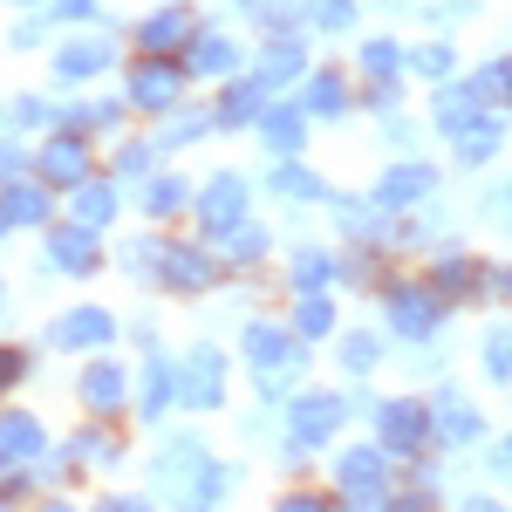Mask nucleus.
Returning a JSON list of instances; mask_svg holds the SVG:
<instances>
[{"instance_id": "1", "label": "nucleus", "mask_w": 512, "mask_h": 512, "mask_svg": "<svg viewBox=\"0 0 512 512\" xmlns=\"http://www.w3.org/2000/svg\"><path fill=\"white\" fill-rule=\"evenodd\" d=\"M342 417H349V396H294V417H287V458H308V444L335 437Z\"/></svg>"}, {"instance_id": "2", "label": "nucleus", "mask_w": 512, "mask_h": 512, "mask_svg": "<svg viewBox=\"0 0 512 512\" xmlns=\"http://www.w3.org/2000/svg\"><path fill=\"white\" fill-rule=\"evenodd\" d=\"M178 396L198 403V410H212V403L226 396V362H219V349H192V355H185V369H178Z\"/></svg>"}, {"instance_id": "3", "label": "nucleus", "mask_w": 512, "mask_h": 512, "mask_svg": "<svg viewBox=\"0 0 512 512\" xmlns=\"http://www.w3.org/2000/svg\"><path fill=\"white\" fill-rule=\"evenodd\" d=\"M178 82H185V69L164 62V55H151V62L130 69V103H137V110H164V103L178 96Z\"/></svg>"}, {"instance_id": "4", "label": "nucleus", "mask_w": 512, "mask_h": 512, "mask_svg": "<svg viewBox=\"0 0 512 512\" xmlns=\"http://www.w3.org/2000/svg\"><path fill=\"white\" fill-rule=\"evenodd\" d=\"M390 321L410 335V342H431L437 335V301L424 294V287H396L390 294Z\"/></svg>"}, {"instance_id": "5", "label": "nucleus", "mask_w": 512, "mask_h": 512, "mask_svg": "<svg viewBox=\"0 0 512 512\" xmlns=\"http://www.w3.org/2000/svg\"><path fill=\"white\" fill-rule=\"evenodd\" d=\"M110 335H117V321L103 315V308H76V315L55 321V342H62V349H103Z\"/></svg>"}, {"instance_id": "6", "label": "nucleus", "mask_w": 512, "mask_h": 512, "mask_svg": "<svg viewBox=\"0 0 512 512\" xmlns=\"http://www.w3.org/2000/svg\"><path fill=\"white\" fill-rule=\"evenodd\" d=\"M110 41H69V48H55V76L62 82H89L96 69H110Z\"/></svg>"}, {"instance_id": "7", "label": "nucleus", "mask_w": 512, "mask_h": 512, "mask_svg": "<svg viewBox=\"0 0 512 512\" xmlns=\"http://www.w3.org/2000/svg\"><path fill=\"white\" fill-rule=\"evenodd\" d=\"M198 212H205L212 226H233L239 212H246V185H239L233 171H219V178L205 185V198H198Z\"/></svg>"}, {"instance_id": "8", "label": "nucleus", "mask_w": 512, "mask_h": 512, "mask_svg": "<svg viewBox=\"0 0 512 512\" xmlns=\"http://www.w3.org/2000/svg\"><path fill=\"white\" fill-rule=\"evenodd\" d=\"M41 171H48V185H69V192H76L82 178H89V151H82L76 137H62V144L41 151Z\"/></svg>"}, {"instance_id": "9", "label": "nucleus", "mask_w": 512, "mask_h": 512, "mask_svg": "<svg viewBox=\"0 0 512 512\" xmlns=\"http://www.w3.org/2000/svg\"><path fill=\"white\" fill-rule=\"evenodd\" d=\"M417 444H424V410L417 403H390L383 410V451H403L410 458Z\"/></svg>"}, {"instance_id": "10", "label": "nucleus", "mask_w": 512, "mask_h": 512, "mask_svg": "<svg viewBox=\"0 0 512 512\" xmlns=\"http://www.w3.org/2000/svg\"><path fill=\"white\" fill-rule=\"evenodd\" d=\"M198 465H205V444L198 437H178V444H164V458H158V485H192L198 478Z\"/></svg>"}, {"instance_id": "11", "label": "nucleus", "mask_w": 512, "mask_h": 512, "mask_svg": "<svg viewBox=\"0 0 512 512\" xmlns=\"http://www.w3.org/2000/svg\"><path fill=\"white\" fill-rule=\"evenodd\" d=\"M342 492L383 499V458H376V451H349V458H342Z\"/></svg>"}, {"instance_id": "12", "label": "nucleus", "mask_w": 512, "mask_h": 512, "mask_svg": "<svg viewBox=\"0 0 512 512\" xmlns=\"http://www.w3.org/2000/svg\"><path fill=\"white\" fill-rule=\"evenodd\" d=\"M41 451V424L35 417H0V465H21Z\"/></svg>"}, {"instance_id": "13", "label": "nucleus", "mask_w": 512, "mask_h": 512, "mask_svg": "<svg viewBox=\"0 0 512 512\" xmlns=\"http://www.w3.org/2000/svg\"><path fill=\"white\" fill-rule=\"evenodd\" d=\"M424 192H431V171L424 164H396L390 178H383V192H376V205H417Z\"/></svg>"}, {"instance_id": "14", "label": "nucleus", "mask_w": 512, "mask_h": 512, "mask_svg": "<svg viewBox=\"0 0 512 512\" xmlns=\"http://www.w3.org/2000/svg\"><path fill=\"white\" fill-rule=\"evenodd\" d=\"M0 212H7L14 226H41V219H48V192L14 178V185H7V198H0Z\"/></svg>"}, {"instance_id": "15", "label": "nucleus", "mask_w": 512, "mask_h": 512, "mask_svg": "<svg viewBox=\"0 0 512 512\" xmlns=\"http://www.w3.org/2000/svg\"><path fill=\"white\" fill-rule=\"evenodd\" d=\"M110 212H117V192L96 185V178H82V185H76V226L96 233V226H110Z\"/></svg>"}, {"instance_id": "16", "label": "nucleus", "mask_w": 512, "mask_h": 512, "mask_svg": "<svg viewBox=\"0 0 512 512\" xmlns=\"http://www.w3.org/2000/svg\"><path fill=\"white\" fill-rule=\"evenodd\" d=\"M246 355H253L260 369H280V362H301V355H294V342H287L280 328H267V321H260V328H246Z\"/></svg>"}, {"instance_id": "17", "label": "nucleus", "mask_w": 512, "mask_h": 512, "mask_svg": "<svg viewBox=\"0 0 512 512\" xmlns=\"http://www.w3.org/2000/svg\"><path fill=\"white\" fill-rule=\"evenodd\" d=\"M301 69H308L301 41H274V48H267V62H260V89H274V82H294Z\"/></svg>"}, {"instance_id": "18", "label": "nucleus", "mask_w": 512, "mask_h": 512, "mask_svg": "<svg viewBox=\"0 0 512 512\" xmlns=\"http://www.w3.org/2000/svg\"><path fill=\"white\" fill-rule=\"evenodd\" d=\"M301 137H308L301 103H280V110H267V144H274V151H301Z\"/></svg>"}, {"instance_id": "19", "label": "nucleus", "mask_w": 512, "mask_h": 512, "mask_svg": "<svg viewBox=\"0 0 512 512\" xmlns=\"http://www.w3.org/2000/svg\"><path fill=\"white\" fill-rule=\"evenodd\" d=\"M451 144H458V164H485V158H492V144H499V123H492V117H472L458 137H451Z\"/></svg>"}, {"instance_id": "20", "label": "nucleus", "mask_w": 512, "mask_h": 512, "mask_svg": "<svg viewBox=\"0 0 512 512\" xmlns=\"http://www.w3.org/2000/svg\"><path fill=\"white\" fill-rule=\"evenodd\" d=\"M233 69V41L226 35H198L192 41V76H226Z\"/></svg>"}, {"instance_id": "21", "label": "nucleus", "mask_w": 512, "mask_h": 512, "mask_svg": "<svg viewBox=\"0 0 512 512\" xmlns=\"http://www.w3.org/2000/svg\"><path fill=\"white\" fill-rule=\"evenodd\" d=\"M82 396H89V410H117L123 403V376L110 369V362H96V369L82 376Z\"/></svg>"}, {"instance_id": "22", "label": "nucleus", "mask_w": 512, "mask_h": 512, "mask_svg": "<svg viewBox=\"0 0 512 512\" xmlns=\"http://www.w3.org/2000/svg\"><path fill=\"white\" fill-rule=\"evenodd\" d=\"M219 253H226V260H260V253H267V233H260V226H219Z\"/></svg>"}, {"instance_id": "23", "label": "nucleus", "mask_w": 512, "mask_h": 512, "mask_svg": "<svg viewBox=\"0 0 512 512\" xmlns=\"http://www.w3.org/2000/svg\"><path fill=\"white\" fill-rule=\"evenodd\" d=\"M437 431L458 437V444H472V437H478V410H472V403H458V396H444V403H437Z\"/></svg>"}, {"instance_id": "24", "label": "nucleus", "mask_w": 512, "mask_h": 512, "mask_svg": "<svg viewBox=\"0 0 512 512\" xmlns=\"http://www.w3.org/2000/svg\"><path fill=\"white\" fill-rule=\"evenodd\" d=\"M185 35H192V14H178V7L137 28V41H144V48H171V41H185Z\"/></svg>"}, {"instance_id": "25", "label": "nucleus", "mask_w": 512, "mask_h": 512, "mask_svg": "<svg viewBox=\"0 0 512 512\" xmlns=\"http://www.w3.org/2000/svg\"><path fill=\"white\" fill-rule=\"evenodd\" d=\"M96 260V239H89V226H69V233H55V267H89Z\"/></svg>"}, {"instance_id": "26", "label": "nucleus", "mask_w": 512, "mask_h": 512, "mask_svg": "<svg viewBox=\"0 0 512 512\" xmlns=\"http://www.w3.org/2000/svg\"><path fill=\"white\" fill-rule=\"evenodd\" d=\"M164 280L171 287H205L212 267H205V253H164Z\"/></svg>"}, {"instance_id": "27", "label": "nucleus", "mask_w": 512, "mask_h": 512, "mask_svg": "<svg viewBox=\"0 0 512 512\" xmlns=\"http://www.w3.org/2000/svg\"><path fill=\"white\" fill-rule=\"evenodd\" d=\"M171 383H178V376H171L164 362H151V369H144V396H137V410H144V417H158L164 403H171Z\"/></svg>"}, {"instance_id": "28", "label": "nucleus", "mask_w": 512, "mask_h": 512, "mask_svg": "<svg viewBox=\"0 0 512 512\" xmlns=\"http://www.w3.org/2000/svg\"><path fill=\"white\" fill-rule=\"evenodd\" d=\"M274 192L280 198H321V185H315V171H308V164H280V171H274Z\"/></svg>"}, {"instance_id": "29", "label": "nucleus", "mask_w": 512, "mask_h": 512, "mask_svg": "<svg viewBox=\"0 0 512 512\" xmlns=\"http://www.w3.org/2000/svg\"><path fill=\"white\" fill-rule=\"evenodd\" d=\"M328 274H335V267H328V253H308V246L294 253V280H301L308 294H321V287H328Z\"/></svg>"}, {"instance_id": "30", "label": "nucleus", "mask_w": 512, "mask_h": 512, "mask_svg": "<svg viewBox=\"0 0 512 512\" xmlns=\"http://www.w3.org/2000/svg\"><path fill=\"white\" fill-rule=\"evenodd\" d=\"M485 369H492V383L512 376V328H492V335H485Z\"/></svg>"}, {"instance_id": "31", "label": "nucleus", "mask_w": 512, "mask_h": 512, "mask_svg": "<svg viewBox=\"0 0 512 512\" xmlns=\"http://www.w3.org/2000/svg\"><path fill=\"white\" fill-rule=\"evenodd\" d=\"M294 328H301V335H328V328H335V308H328L321 294H308V301L294 308Z\"/></svg>"}, {"instance_id": "32", "label": "nucleus", "mask_w": 512, "mask_h": 512, "mask_svg": "<svg viewBox=\"0 0 512 512\" xmlns=\"http://www.w3.org/2000/svg\"><path fill=\"white\" fill-rule=\"evenodd\" d=\"M396 62H403V48H396V41H369V48H362V69H369L376 82H390Z\"/></svg>"}, {"instance_id": "33", "label": "nucleus", "mask_w": 512, "mask_h": 512, "mask_svg": "<svg viewBox=\"0 0 512 512\" xmlns=\"http://www.w3.org/2000/svg\"><path fill=\"white\" fill-rule=\"evenodd\" d=\"M342 103H349V89H342L335 76H315V82H308V110H321V117H335Z\"/></svg>"}, {"instance_id": "34", "label": "nucleus", "mask_w": 512, "mask_h": 512, "mask_svg": "<svg viewBox=\"0 0 512 512\" xmlns=\"http://www.w3.org/2000/svg\"><path fill=\"white\" fill-rule=\"evenodd\" d=\"M253 110H260V76L246 82V89H233V96L219 103V123H246V117H253Z\"/></svg>"}, {"instance_id": "35", "label": "nucleus", "mask_w": 512, "mask_h": 512, "mask_svg": "<svg viewBox=\"0 0 512 512\" xmlns=\"http://www.w3.org/2000/svg\"><path fill=\"white\" fill-rule=\"evenodd\" d=\"M465 280H478L472 260H444V267H437V287H444V294H472Z\"/></svg>"}, {"instance_id": "36", "label": "nucleus", "mask_w": 512, "mask_h": 512, "mask_svg": "<svg viewBox=\"0 0 512 512\" xmlns=\"http://www.w3.org/2000/svg\"><path fill=\"white\" fill-rule=\"evenodd\" d=\"M144 205H151V212H171V205H185V185H178V178H158V185L144 192Z\"/></svg>"}, {"instance_id": "37", "label": "nucleus", "mask_w": 512, "mask_h": 512, "mask_svg": "<svg viewBox=\"0 0 512 512\" xmlns=\"http://www.w3.org/2000/svg\"><path fill=\"white\" fill-rule=\"evenodd\" d=\"M376 335H349V349H342V362H349V369H369V362H376Z\"/></svg>"}, {"instance_id": "38", "label": "nucleus", "mask_w": 512, "mask_h": 512, "mask_svg": "<svg viewBox=\"0 0 512 512\" xmlns=\"http://www.w3.org/2000/svg\"><path fill=\"white\" fill-rule=\"evenodd\" d=\"M349 0H315V28H349Z\"/></svg>"}, {"instance_id": "39", "label": "nucleus", "mask_w": 512, "mask_h": 512, "mask_svg": "<svg viewBox=\"0 0 512 512\" xmlns=\"http://www.w3.org/2000/svg\"><path fill=\"white\" fill-rule=\"evenodd\" d=\"M417 69H424L431 82H444L451 76V48H417Z\"/></svg>"}, {"instance_id": "40", "label": "nucleus", "mask_w": 512, "mask_h": 512, "mask_svg": "<svg viewBox=\"0 0 512 512\" xmlns=\"http://www.w3.org/2000/svg\"><path fill=\"white\" fill-rule=\"evenodd\" d=\"M198 130H205V117H198V110H185V117H171V130H164V144H192Z\"/></svg>"}, {"instance_id": "41", "label": "nucleus", "mask_w": 512, "mask_h": 512, "mask_svg": "<svg viewBox=\"0 0 512 512\" xmlns=\"http://www.w3.org/2000/svg\"><path fill=\"white\" fill-rule=\"evenodd\" d=\"M465 14H478V0H437V7H431L437 28H451V21H465Z\"/></svg>"}, {"instance_id": "42", "label": "nucleus", "mask_w": 512, "mask_h": 512, "mask_svg": "<svg viewBox=\"0 0 512 512\" xmlns=\"http://www.w3.org/2000/svg\"><path fill=\"white\" fill-rule=\"evenodd\" d=\"M14 376H21V349H0V390H7Z\"/></svg>"}, {"instance_id": "43", "label": "nucleus", "mask_w": 512, "mask_h": 512, "mask_svg": "<svg viewBox=\"0 0 512 512\" xmlns=\"http://www.w3.org/2000/svg\"><path fill=\"white\" fill-rule=\"evenodd\" d=\"M48 117V103H35V96H28V103H14V123H41Z\"/></svg>"}, {"instance_id": "44", "label": "nucleus", "mask_w": 512, "mask_h": 512, "mask_svg": "<svg viewBox=\"0 0 512 512\" xmlns=\"http://www.w3.org/2000/svg\"><path fill=\"white\" fill-rule=\"evenodd\" d=\"M485 82H492V89H506V96H512V62H499V69H492Z\"/></svg>"}, {"instance_id": "45", "label": "nucleus", "mask_w": 512, "mask_h": 512, "mask_svg": "<svg viewBox=\"0 0 512 512\" xmlns=\"http://www.w3.org/2000/svg\"><path fill=\"white\" fill-rule=\"evenodd\" d=\"M55 7H62V21H82L89 14V0H55Z\"/></svg>"}, {"instance_id": "46", "label": "nucleus", "mask_w": 512, "mask_h": 512, "mask_svg": "<svg viewBox=\"0 0 512 512\" xmlns=\"http://www.w3.org/2000/svg\"><path fill=\"white\" fill-rule=\"evenodd\" d=\"M492 465H499V472H506V478H512V444H506V451H499V458H492Z\"/></svg>"}, {"instance_id": "47", "label": "nucleus", "mask_w": 512, "mask_h": 512, "mask_svg": "<svg viewBox=\"0 0 512 512\" xmlns=\"http://www.w3.org/2000/svg\"><path fill=\"white\" fill-rule=\"evenodd\" d=\"M506 205H512V185H506Z\"/></svg>"}, {"instance_id": "48", "label": "nucleus", "mask_w": 512, "mask_h": 512, "mask_svg": "<svg viewBox=\"0 0 512 512\" xmlns=\"http://www.w3.org/2000/svg\"><path fill=\"white\" fill-rule=\"evenodd\" d=\"M0 226H7V212H0Z\"/></svg>"}, {"instance_id": "49", "label": "nucleus", "mask_w": 512, "mask_h": 512, "mask_svg": "<svg viewBox=\"0 0 512 512\" xmlns=\"http://www.w3.org/2000/svg\"><path fill=\"white\" fill-rule=\"evenodd\" d=\"M506 287H512V274H506Z\"/></svg>"}]
</instances>
